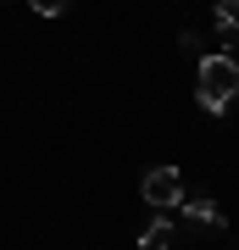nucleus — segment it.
Listing matches in <instances>:
<instances>
[{
	"label": "nucleus",
	"mask_w": 239,
	"mask_h": 250,
	"mask_svg": "<svg viewBox=\"0 0 239 250\" xmlns=\"http://www.w3.org/2000/svg\"><path fill=\"white\" fill-rule=\"evenodd\" d=\"M239 100V56L228 50H206L200 67H195V106L206 117H222Z\"/></svg>",
	"instance_id": "f257e3e1"
},
{
	"label": "nucleus",
	"mask_w": 239,
	"mask_h": 250,
	"mask_svg": "<svg viewBox=\"0 0 239 250\" xmlns=\"http://www.w3.org/2000/svg\"><path fill=\"white\" fill-rule=\"evenodd\" d=\"M139 195H145L151 211H178V206H184V172L178 167H151L139 178Z\"/></svg>",
	"instance_id": "f03ea898"
},
{
	"label": "nucleus",
	"mask_w": 239,
	"mask_h": 250,
	"mask_svg": "<svg viewBox=\"0 0 239 250\" xmlns=\"http://www.w3.org/2000/svg\"><path fill=\"white\" fill-rule=\"evenodd\" d=\"M178 211H184V223H189V228H200V233H222V228H228L222 206H217V200H206V195H184V206H178Z\"/></svg>",
	"instance_id": "7ed1b4c3"
},
{
	"label": "nucleus",
	"mask_w": 239,
	"mask_h": 250,
	"mask_svg": "<svg viewBox=\"0 0 239 250\" xmlns=\"http://www.w3.org/2000/svg\"><path fill=\"white\" fill-rule=\"evenodd\" d=\"M173 239H178L173 217H151V228L139 233V250H173Z\"/></svg>",
	"instance_id": "20e7f679"
},
{
	"label": "nucleus",
	"mask_w": 239,
	"mask_h": 250,
	"mask_svg": "<svg viewBox=\"0 0 239 250\" xmlns=\"http://www.w3.org/2000/svg\"><path fill=\"white\" fill-rule=\"evenodd\" d=\"M212 17H217L222 34H239V0H217V11H212Z\"/></svg>",
	"instance_id": "39448f33"
},
{
	"label": "nucleus",
	"mask_w": 239,
	"mask_h": 250,
	"mask_svg": "<svg viewBox=\"0 0 239 250\" xmlns=\"http://www.w3.org/2000/svg\"><path fill=\"white\" fill-rule=\"evenodd\" d=\"M28 6H34V11H39V17H62V11L72 6V0H28Z\"/></svg>",
	"instance_id": "423d86ee"
}]
</instances>
